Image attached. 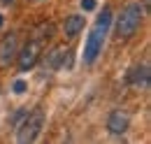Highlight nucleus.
<instances>
[{
  "label": "nucleus",
  "instance_id": "4",
  "mask_svg": "<svg viewBox=\"0 0 151 144\" xmlns=\"http://www.w3.org/2000/svg\"><path fill=\"white\" fill-rule=\"evenodd\" d=\"M40 51H42V47H40V40H30V42H26V47L21 49V54H17L19 58V70H30V68H35V63L40 60Z\"/></svg>",
  "mask_w": 151,
  "mask_h": 144
},
{
  "label": "nucleus",
  "instance_id": "13",
  "mask_svg": "<svg viewBox=\"0 0 151 144\" xmlns=\"http://www.w3.org/2000/svg\"><path fill=\"white\" fill-rule=\"evenodd\" d=\"M0 26H2V14H0Z\"/></svg>",
  "mask_w": 151,
  "mask_h": 144
},
{
  "label": "nucleus",
  "instance_id": "3",
  "mask_svg": "<svg viewBox=\"0 0 151 144\" xmlns=\"http://www.w3.org/2000/svg\"><path fill=\"white\" fill-rule=\"evenodd\" d=\"M26 119H23V123L19 126V132H17V142L21 144H28V142H35L40 135V130L44 126V112H40V109H33L30 114L26 112L23 114Z\"/></svg>",
  "mask_w": 151,
  "mask_h": 144
},
{
  "label": "nucleus",
  "instance_id": "5",
  "mask_svg": "<svg viewBox=\"0 0 151 144\" xmlns=\"http://www.w3.org/2000/svg\"><path fill=\"white\" fill-rule=\"evenodd\" d=\"M19 54V40L14 33H9V35H5L0 40V65L2 68H7L14 58Z\"/></svg>",
  "mask_w": 151,
  "mask_h": 144
},
{
  "label": "nucleus",
  "instance_id": "10",
  "mask_svg": "<svg viewBox=\"0 0 151 144\" xmlns=\"http://www.w3.org/2000/svg\"><path fill=\"white\" fill-rule=\"evenodd\" d=\"M26 89H28V84H26L23 79H17V81H14V93H23Z\"/></svg>",
  "mask_w": 151,
  "mask_h": 144
},
{
  "label": "nucleus",
  "instance_id": "12",
  "mask_svg": "<svg viewBox=\"0 0 151 144\" xmlns=\"http://www.w3.org/2000/svg\"><path fill=\"white\" fill-rule=\"evenodd\" d=\"M14 0H0V5H12Z\"/></svg>",
  "mask_w": 151,
  "mask_h": 144
},
{
  "label": "nucleus",
  "instance_id": "6",
  "mask_svg": "<svg viewBox=\"0 0 151 144\" xmlns=\"http://www.w3.org/2000/svg\"><path fill=\"white\" fill-rule=\"evenodd\" d=\"M128 128H130V116L123 109H114L109 114V119H107V130L112 135H123Z\"/></svg>",
  "mask_w": 151,
  "mask_h": 144
},
{
  "label": "nucleus",
  "instance_id": "2",
  "mask_svg": "<svg viewBox=\"0 0 151 144\" xmlns=\"http://www.w3.org/2000/svg\"><path fill=\"white\" fill-rule=\"evenodd\" d=\"M142 7L139 5H128V7H123V12L119 14L116 19V28H114V33L119 40H130L135 33H137V28H139V23H142Z\"/></svg>",
  "mask_w": 151,
  "mask_h": 144
},
{
  "label": "nucleus",
  "instance_id": "1",
  "mask_svg": "<svg viewBox=\"0 0 151 144\" xmlns=\"http://www.w3.org/2000/svg\"><path fill=\"white\" fill-rule=\"evenodd\" d=\"M109 23H112V9L105 7L102 14H100L98 21H95V26H93V30H91V35H88V40H86V47H84V63H86V65H93L95 58H98V54L102 51V42H105V35H107Z\"/></svg>",
  "mask_w": 151,
  "mask_h": 144
},
{
  "label": "nucleus",
  "instance_id": "7",
  "mask_svg": "<svg viewBox=\"0 0 151 144\" xmlns=\"http://www.w3.org/2000/svg\"><path fill=\"white\" fill-rule=\"evenodd\" d=\"M72 51H68L65 47H56V49H51L49 54H47V68L49 70H58V68H65V65H70V58Z\"/></svg>",
  "mask_w": 151,
  "mask_h": 144
},
{
  "label": "nucleus",
  "instance_id": "11",
  "mask_svg": "<svg viewBox=\"0 0 151 144\" xmlns=\"http://www.w3.org/2000/svg\"><path fill=\"white\" fill-rule=\"evenodd\" d=\"M81 9H84V12L95 9V0H81Z\"/></svg>",
  "mask_w": 151,
  "mask_h": 144
},
{
  "label": "nucleus",
  "instance_id": "9",
  "mask_svg": "<svg viewBox=\"0 0 151 144\" xmlns=\"http://www.w3.org/2000/svg\"><path fill=\"white\" fill-rule=\"evenodd\" d=\"M81 28H84V17L75 14V17H68V19H65V35H68V37H75Z\"/></svg>",
  "mask_w": 151,
  "mask_h": 144
},
{
  "label": "nucleus",
  "instance_id": "8",
  "mask_svg": "<svg viewBox=\"0 0 151 144\" xmlns=\"http://www.w3.org/2000/svg\"><path fill=\"white\" fill-rule=\"evenodd\" d=\"M128 81L135 84V86H147L149 84V65L142 63V65H135L128 74Z\"/></svg>",
  "mask_w": 151,
  "mask_h": 144
}]
</instances>
